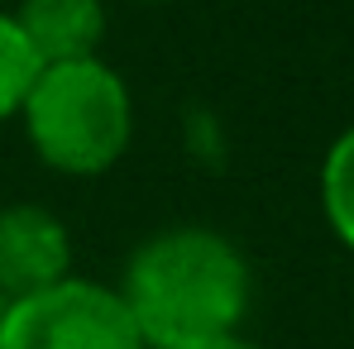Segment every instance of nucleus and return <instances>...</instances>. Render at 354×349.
Instances as JSON below:
<instances>
[{
  "label": "nucleus",
  "instance_id": "obj_2",
  "mask_svg": "<svg viewBox=\"0 0 354 349\" xmlns=\"http://www.w3.org/2000/svg\"><path fill=\"white\" fill-rule=\"evenodd\" d=\"M19 129L48 173L106 177L134 144V91L106 58L48 62L19 106Z\"/></svg>",
  "mask_w": 354,
  "mask_h": 349
},
{
  "label": "nucleus",
  "instance_id": "obj_4",
  "mask_svg": "<svg viewBox=\"0 0 354 349\" xmlns=\"http://www.w3.org/2000/svg\"><path fill=\"white\" fill-rule=\"evenodd\" d=\"M72 263H77V244L53 206H39V201L0 206V296L5 301L72 278L77 273Z\"/></svg>",
  "mask_w": 354,
  "mask_h": 349
},
{
  "label": "nucleus",
  "instance_id": "obj_7",
  "mask_svg": "<svg viewBox=\"0 0 354 349\" xmlns=\"http://www.w3.org/2000/svg\"><path fill=\"white\" fill-rule=\"evenodd\" d=\"M39 67H44V62L29 48L19 19H15L10 10H0V124L19 120V106H24V96H29Z\"/></svg>",
  "mask_w": 354,
  "mask_h": 349
},
{
  "label": "nucleus",
  "instance_id": "obj_1",
  "mask_svg": "<svg viewBox=\"0 0 354 349\" xmlns=\"http://www.w3.org/2000/svg\"><path fill=\"white\" fill-rule=\"evenodd\" d=\"M120 296L144 349H201L244 330L254 306V268L225 230L168 225L129 249Z\"/></svg>",
  "mask_w": 354,
  "mask_h": 349
},
{
  "label": "nucleus",
  "instance_id": "obj_5",
  "mask_svg": "<svg viewBox=\"0 0 354 349\" xmlns=\"http://www.w3.org/2000/svg\"><path fill=\"white\" fill-rule=\"evenodd\" d=\"M29 39L39 62H77L101 58L106 29H111V5L106 0H19L10 10Z\"/></svg>",
  "mask_w": 354,
  "mask_h": 349
},
{
  "label": "nucleus",
  "instance_id": "obj_3",
  "mask_svg": "<svg viewBox=\"0 0 354 349\" xmlns=\"http://www.w3.org/2000/svg\"><path fill=\"white\" fill-rule=\"evenodd\" d=\"M0 349H144V340L120 287L72 273L44 292L5 301Z\"/></svg>",
  "mask_w": 354,
  "mask_h": 349
},
{
  "label": "nucleus",
  "instance_id": "obj_8",
  "mask_svg": "<svg viewBox=\"0 0 354 349\" xmlns=\"http://www.w3.org/2000/svg\"><path fill=\"white\" fill-rule=\"evenodd\" d=\"M201 349H263V345L249 340L244 330H235V335H221V340H211V345H201Z\"/></svg>",
  "mask_w": 354,
  "mask_h": 349
},
{
  "label": "nucleus",
  "instance_id": "obj_6",
  "mask_svg": "<svg viewBox=\"0 0 354 349\" xmlns=\"http://www.w3.org/2000/svg\"><path fill=\"white\" fill-rule=\"evenodd\" d=\"M316 196H321V216L330 234L354 254V124H345L326 158H321V177H316Z\"/></svg>",
  "mask_w": 354,
  "mask_h": 349
},
{
  "label": "nucleus",
  "instance_id": "obj_9",
  "mask_svg": "<svg viewBox=\"0 0 354 349\" xmlns=\"http://www.w3.org/2000/svg\"><path fill=\"white\" fill-rule=\"evenodd\" d=\"M124 5H177V0H124Z\"/></svg>",
  "mask_w": 354,
  "mask_h": 349
}]
</instances>
